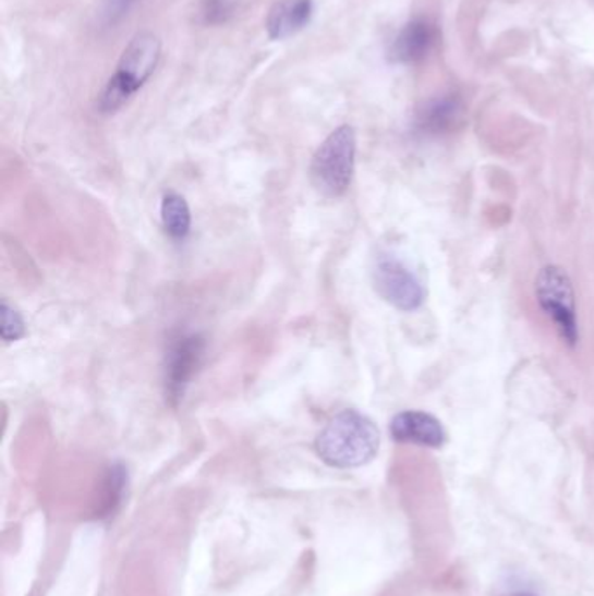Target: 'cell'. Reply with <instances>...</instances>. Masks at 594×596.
Segmentation results:
<instances>
[{
	"label": "cell",
	"instance_id": "obj_6",
	"mask_svg": "<svg viewBox=\"0 0 594 596\" xmlns=\"http://www.w3.org/2000/svg\"><path fill=\"white\" fill-rule=\"evenodd\" d=\"M206 353V342L199 333H183L171 342L166 354L165 389L171 405H177L185 394L189 382L199 370Z\"/></svg>",
	"mask_w": 594,
	"mask_h": 596
},
{
	"label": "cell",
	"instance_id": "obj_2",
	"mask_svg": "<svg viewBox=\"0 0 594 596\" xmlns=\"http://www.w3.org/2000/svg\"><path fill=\"white\" fill-rule=\"evenodd\" d=\"M159 60V37L153 32H138L122 51L118 70L105 84L104 92L98 98V110L101 113L118 112L122 105H126L144 87L150 75L156 72Z\"/></svg>",
	"mask_w": 594,
	"mask_h": 596
},
{
	"label": "cell",
	"instance_id": "obj_7",
	"mask_svg": "<svg viewBox=\"0 0 594 596\" xmlns=\"http://www.w3.org/2000/svg\"><path fill=\"white\" fill-rule=\"evenodd\" d=\"M465 113L468 110L459 93L434 96L416 110L413 133L424 139L445 138L464 126Z\"/></svg>",
	"mask_w": 594,
	"mask_h": 596
},
{
	"label": "cell",
	"instance_id": "obj_12",
	"mask_svg": "<svg viewBox=\"0 0 594 596\" xmlns=\"http://www.w3.org/2000/svg\"><path fill=\"white\" fill-rule=\"evenodd\" d=\"M23 336H25V321L22 314L11 307L8 302H2V339L4 342H16Z\"/></svg>",
	"mask_w": 594,
	"mask_h": 596
},
{
	"label": "cell",
	"instance_id": "obj_4",
	"mask_svg": "<svg viewBox=\"0 0 594 596\" xmlns=\"http://www.w3.org/2000/svg\"><path fill=\"white\" fill-rule=\"evenodd\" d=\"M538 307L553 323L556 333L570 349L579 344V319L572 279L560 266H546L535 278Z\"/></svg>",
	"mask_w": 594,
	"mask_h": 596
},
{
	"label": "cell",
	"instance_id": "obj_13",
	"mask_svg": "<svg viewBox=\"0 0 594 596\" xmlns=\"http://www.w3.org/2000/svg\"><path fill=\"white\" fill-rule=\"evenodd\" d=\"M232 13H234V5L230 0H203V5H201V16H203V22L208 25L226 23Z\"/></svg>",
	"mask_w": 594,
	"mask_h": 596
},
{
	"label": "cell",
	"instance_id": "obj_11",
	"mask_svg": "<svg viewBox=\"0 0 594 596\" xmlns=\"http://www.w3.org/2000/svg\"><path fill=\"white\" fill-rule=\"evenodd\" d=\"M161 217L162 226L170 238L177 241L187 238L192 227L191 208L180 194L170 192L162 197Z\"/></svg>",
	"mask_w": 594,
	"mask_h": 596
},
{
	"label": "cell",
	"instance_id": "obj_5",
	"mask_svg": "<svg viewBox=\"0 0 594 596\" xmlns=\"http://www.w3.org/2000/svg\"><path fill=\"white\" fill-rule=\"evenodd\" d=\"M374 284L387 304L403 313L421 309L427 296L415 270L392 253H383L375 260Z\"/></svg>",
	"mask_w": 594,
	"mask_h": 596
},
{
	"label": "cell",
	"instance_id": "obj_9",
	"mask_svg": "<svg viewBox=\"0 0 594 596\" xmlns=\"http://www.w3.org/2000/svg\"><path fill=\"white\" fill-rule=\"evenodd\" d=\"M392 440L398 443L416 445L425 449H441L448 441L447 429L439 418L421 410H404L392 417Z\"/></svg>",
	"mask_w": 594,
	"mask_h": 596
},
{
	"label": "cell",
	"instance_id": "obj_15",
	"mask_svg": "<svg viewBox=\"0 0 594 596\" xmlns=\"http://www.w3.org/2000/svg\"><path fill=\"white\" fill-rule=\"evenodd\" d=\"M511 596H534V595H530V593H517V595H511Z\"/></svg>",
	"mask_w": 594,
	"mask_h": 596
},
{
	"label": "cell",
	"instance_id": "obj_3",
	"mask_svg": "<svg viewBox=\"0 0 594 596\" xmlns=\"http://www.w3.org/2000/svg\"><path fill=\"white\" fill-rule=\"evenodd\" d=\"M356 166V133L351 126L331 131L314 154L311 179L314 187L328 197L346 194L354 177Z\"/></svg>",
	"mask_w": 594,
	"mask_h": 596
},
{
	"label": "cell",
	"instance_id": "obj_10",
	"mask_svg": "<svg viewBox=\"0 0 594 596\" xmlns=\"http://www.w3.org/2000/svg\"><path fill=\"white\" fill-rule=\"evenodd\" d=\"M313 13V0H279L270 8L265 28L270 39L284 40L305 28Z\"/></svg>",
	"mask_w": 594,
	"mask_h": 596
},
{
	"label": "cell",
	"instance_id": "obj_8",
	"mask_svg": "<svg viewBox=\"0 0 594 596\" xmlns=\"http://www.w3.org/2000/svg\"><path fill=\"white\" fill-rule=\"evenodd\" d=\"M439 42V31L436 23L427 17H413L398 32L389 58L398 65H416L429 57Z\"/></svg>",
	"mask_w": 594,
	"mask_h": 596
},
{
	"label": "cell",
	"instance_id": "obj_14",
	"mask_svg": "<svg viewBox=\"0 0 594 596\" xmlns=\"http://www.w3.org/2000/svg\"><path fill=\"white\" fill-rule=\"evenodd\" d=\"M135 4L136 0H105L100 14L101 23L105 26L118 25Z\"/></svg>",
	"mask_w": 594,
	"mask_h": 596
},
{
	"label": "cell",
	"instance_id": "obj_1",
	"mask_svg": "<svg viewBox=\"0 0 594 596\" xmlns=\"http://www.w3.org/2000/svg\"><path fill=\"white\" fill-rule=\"evenodd\" d=\"M380 449V431L372 418L346 409L328 421L317 435L316 452L328 466L339 470L365 466Z\"/></svg>",
	"mask_w": 594,
	"mask_h": 596
}]
</instances>
